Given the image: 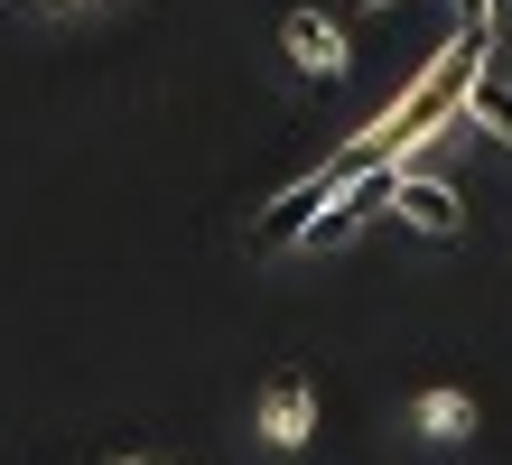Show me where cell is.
I'll return each mask as SVG.
<instances>
[{
  "mask_svg": "<svg viewBox=\"0 0 512 465\" xmlns=\"http://www.w3.org/2000/svg\"><path fill=\"white\" fill-rule=\"evenodd\" d=\"M289 56H298L308 75H326V84L345 75V38H336V28H326L317 10H298V19H289Z\"/></svg>",
  "mask_w": 512,
  "mask_h": 465,
  "instance_id": "3",
  "label": "cell"
},
{
  "mask_svg": "<svg viewBox=\"0 0 512 465\" xmlns=\"http://www.w3.org/2000/svg\"><path fill=\"white\" fill-rule=\"evenodd\" d=\"M317 428V391H308V372H280V382L261 391V438L270 447H298Z\"/></svg>",
  "mask_w": 512,
  "mask_h": 465,
  "instance_id": "2",
  "label": "cell"
},
{
  "mask_svg": "<svg viewBox=\"0 0 512 465\" xmlns=\"http://www.w3.org/2000/svg\"><path fill=\"white\" fill-rule=\"evenodd\" d=\"M391 214H401L410 233H438V242H447V233L466 224L457 186H438V177H410V168H401V186H391Z\"/></svg>",
  "mask_w": 512,
  "mask_h": 465,
  "instance_id": "1",
  "label": "cell"
},
{
  "mask_svg": "<svg viewBox=\"0 0 512 465\" xmlns=\"http://www.w3.org/2000/svg\"><path fill=\"white\" fill-rule=\"evenodd\" d=\"M466 121H494V131H503V149H512V84H494V75H485V84L466 93Z\"/></svg>",
  "mask_w": 512,
  "mask_h": 465,
  "instance_id": "5",
  "label": "cell"
},
{
  "mask_svg": "<svg viewBox=\"0 0 512 465\" xmlns=\"http://www.w3.org/2000/svg\"><path fill=\"white\" fill-rule=\"evenodd\" d=\"M345 10H382V0H345Z\"/></svg>",
  "mask_w": 512,
  "mask_h": 465,
  "instance_id": "6",
  "label": "cell"
},
{
  "mask_svg": "<svg viewBox=\"0 0 512 465\" xmlns=\"http://www.w3.org/2000/svg\"><path fill=\"white\" fill-rule=\"evenodd\" d=\"M410 419H419V438H466V428H475V400L466 391H429Z\"/></svg>",
  "mask_w": 512,
  "mask_h": 465,
  "instance_id": "4",
  "label": "cell"
}]
</instances>
